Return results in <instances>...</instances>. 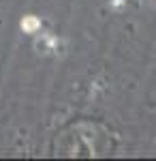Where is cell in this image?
Instances as JSON below:
<instances>
[{
  "mask_svg": "<svg viewBox=\"0 0 156 161\" xmlns=\"http://www.w3.org/2000/svg\"><path fill=\"white\" fill-rule=\"evenodd\" d=\"M19 28H22L24 32H28V35H32V32H36V30L41 28V19H39L36 15H26L24 19L19 22Z\"/></svg>",
  "mask_w": 156,
  "mask_h": 161,
  "instance_id": "cell-1",
  "label": "cell"
}]
</instances>
